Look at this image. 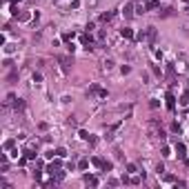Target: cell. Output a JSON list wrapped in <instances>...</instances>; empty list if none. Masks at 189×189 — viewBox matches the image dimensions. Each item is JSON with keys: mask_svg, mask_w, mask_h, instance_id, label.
<instances>
[{"mask_svg": "<svg viewBox=\"0 0 189 189\" xmlns=\"http://www.w3.org/2000/svg\"><path fill=\"white\" fill-rule=\"evenodd\" d=\"M167 109L169 111H176V98H174V93H167Z\"/></svg>", "mask_w": 189, "mask_h": 189, "instance_id": "6da1fadb", "label": "cell"}, {"mask_svg": "<svg viewBox=\"0 0 189 189\" xmlns=\"http://www.w3.org/2000/svg\"><path fill=\"white\" fill-rule=\"evenodd\" d=\"M82 180H85V185H89V187H98V178H96V176H89V174H87Z\"/></svg>", "mask_w": 189, "mask_h": 189, "instance_id": "7a4b0ae2", "label": "cell"}, {"mask_svg": "<svg viewBox=\"0 0 189 189\" xmlns=\"http://www.w3.org/2000/svg\"><path fill=\"white\" fill-rule=\"evenodd\" d=\"M120 36L127 38V40H131V38H134V29H131V27H122V29H120Z\"/></svg>", "mask_w": 189, "mask_h": 189, "instance_id": "3957f363", "label": "cell"}, {"mask_svg": "<svg viewBox=\"0 0 189 189\" xmlns=\"http://www.w3.org/2000/svg\"><path fill=\"white\" fill-rule=\"evenodd\" d=\"M147 40H149V45H154V40H156V29L154 27H147Z\"/></svg>", "mask_w": 189, "mask_h": 189, "instance_id": "277c9868", "label": "cell"}, {"mask_svg": "<svg viewBox=\"0 0 189 189\" xmlns=\"http://www.w3.org/2000/svg\"><path fill=\"white\" fill-rule=\"evenodd\" d=\"M122 14H125L127 18H131V16H134V5H131V2H127L125 7H122Z\"/></svg>", "mask_w": 189, "mask_h": 189, "instance_id": "5b68a950", "label": "cell"}, {"mask_svg": "<svg viewBox=\"0 0 189 189\" xmlns=\"http://www.w3.org/2000/svg\"><path fill=\"white\" fill-rule=\"evenodd\" d=\"M87 167H89V158H80L78 160V169H82V171H85Z\"/></svg>", "mask_w": 189, "mask_h": 189, "instance_id": "8992f818", "label": "cell"}, {"mask_svg": "<svg viewBox=\"0 0 189 189\" xmlns=\"http://www.w3.org/2000/svg\"><path fill=\"white\" fill-rule=\"evenodd\" d=\"M113 16H116V14H113V11H105V14L100 16V20H102V22H109V20H111Z\"/></svg>", "mask_w": 189, "mask_h": 189, "instance_id": "52a82bcc", "label": "cell"}, {"mask_svg": "<svg viewBox=\"0 0 189 189\" xmlns=\"http://www.w3.org/2000/svg\"><path fill=\"white\" fill-rule=\"evenodd\" d=\"M180 105H183V107H189V89L183 93V98H180Z\"/></svg>", "mask_w": 189, "mask_h": 189, "instance_id": "ba28073f", "label": "cell"}, {"mask_svg": "<svg viewBox=\"0 0 189 189\" xmlns=\"http://www.w3.org/2000/svg\"><path fill=\"white\" fill-rule=\"evenodd\" d=\"M169 16H174V9H171V7H167V9L160 11V18H169Z\"/></svg>", "mask_w": 189, "mask_h": 189, "instance_id": "9c48e42d", "label": "cell"}, {"mask_svg": "<svg viewBox=\"0 0 189 189\" xmlns=\"http://www.w3.org/2000/svg\"><path fill=\"white\" fill-rule=\"evenodd\" d=\"M60 65H62V69H65V71H69V67H71V60H69V58H60Z\"/></svg>", "mask_w": 189, "mask_h": 189, "instance_id": "30bf717a", "label": "cell"}, {"mask_svg": "<svg viewBox=\"0 0 189 189\" xmlns=\"http://www.w3.org/2000/svg\"><path fill=\"white\" fill-rule=\"evenodd\" d=\"M176 151H178V156H180V158H185V151H187V149H185L183 143H178V145H176Z\"/></svg>", "mask_w": 189, "mask_h": 189, "instance_id": "8fae6325", "label": "cell"}, {"mask_svg": "<svg viewBox=\"0 0 189 189\" xmlns=\"http://www.w3.org/2000/svg\"><path fill=\"white\" fill-rule=\"evenodd\" d=\"M160 7V2H158V0H149V2L145 5V9H158Z\"/></svg>", "mask_w": 189, "mask_h": 189, "instance_id": "7c38bea8", "label": "cell"}, {"mask_svg": "<svg viewBox=\"0 0 189 189\" xmlns=\"http://www.w3.org/2000/svg\"><path fill=\"white\" fill-rule=\"evenodd\" d=\"M91 163H93V165H96V167H100V169H102V167H105V160H102V158H93V160H91Z\"/></svg>", "mask_w": 189, "mask_h": 189, "instance_id": "4fadbf2b", "label": "cell"}, {"mask_svg": "<svg viewBox=\"0 0 189 189\" xmlns=\"http://www.w3.org/2000/svg\"><path fill=\"white\" fill-rule=\"evenodd\" d=\"M14 145H16V140H14V138H11V140H7V143H5V151L14 149Z\"/></svg>", "mask_w": 189, "mask_h": 189, "instance_id": "5bb4252c", "label": "cell"}, {"mask_svg": "<svg viewBox=\"0 0 189 189\" xmlns=\"http://www.w3.org/2000/svg\"><path fill=\"white\" fill-rule=\"evenodd\" d=\"M127 171H129V174H136V171H138V167H136L134 163H129V165H127Z\"/></svg>", "mask_w": 189, "mask_h": 189, "instance_id": "9a60e30c", "label": "cell"}, {"mask_svg": "<svg viewBox=\"0 0 189 189\" xmlns=\"http://www.w3.org/2000/svg\"><path fill=\"white\" fill-rule=\"evenodd\" d=\"M56 156H58V158H62V156H67V151H65L62 147H58V149H56Z\"/></svg>", "mask_w": 189, "mask_h": 189, "instance_id": "2e32d148", "label": "cell"}, {"mask_svg": "<svg viewBox=\"0 0 189 189\" xmlns=\"http://www.w3.org/2000/svg\"><path fill=\"white\" fill-rule=\"evenodd\" d=\"M14 107H16V109H22V107H25V102L18 98V100H14Z\"/></svg>", "mask_w": 189, "mask_h": 189, "instance_id": "e0dca14e", "label": "cell"}, {"mask_svg": "<svg viewBox=\"0 0 189 189\" xmlns=\"http://www.w3.org/2000/svg\"><path fill=\"white\" fill-rule=\"evenodd\" d=\"M111 169H113V165L109 163V160H105V167H102V171H111Z\"/></svg>", "mask_w": 189, "mask_h": 189, "instance_id": "ac0fdd59", "label": "cell"}, {"mask_svg": "<svg viewBox=\"0 0 189 189\" xmlns=\"http://www.w3.org/2000/svg\"><path fill=\"white\" fill-rule=\"evenodd\" d=\"M14 51H16L14 45H7V47H5V53H14Z\"/></svg>", "mask_w": 189, "mask_h": 189, "instance_id": "d6986e66", "label": "cell"}, {"mask_svg": "<svg viewBox=\"0 0 189 189\" xmlns=\"http://www.w3.org/2000/svg\"><path fill=\"white\" fill-rule=\"evenodd\" d=\"M87 143H89V145L93 147V145H96V143H98V138H96V136H89V140H87Z\"/></svg>", "mask_w": 189, "mask_h": 189, "instance_id": "ffe728a7", "label": "cell"}, {"mask_svg": "<svg viewBox=\"0 0 189 189\" xmlns=\"http://www.w3.org/2000/svg\"><path fill=\"white\" fill-rule=\"evenodd\" d=\"M87 7H91V9L98 7V0H87Z\"/></svg>", "mask_w": 189, "mask_h": 189, "instance_id": "44dd1931", "label": "cell"}, {"mask_svg": "<svg viewBox=\"0 0 189 189\" xmlns=\"http://www.w3.org/2000/svg\"><path fill=\"white\" fill-rule=\"evenodd\" d=\"M102 65H105V69H107V71H109V69L113 67V62H111V60H105V62H102Z\"/></svg>", "mask_w": 189, "mask_h": 189, "instance_id": "7402d4cb", "label": "cell"}, {"mask_svg": "<svg viewBox=\"0 0 189 189\" xmlns=\"http://www.w3.org/2000/svg\"><path fill=\"white\" fill-rule=\"evenodd\" d=\"M158 105H160V102H158V100H156V98H154V100H151V102H149V107H151V109H156V107H158Z\"/></svg>", "mask_w": 189, "mask_h": 189, "instance_id": "603a6c76", "label": "cell"}, {"mask_svg": "<svg viewBox=\"0 0 189 189\" xmlns=\"http://www.w3.org/2000/svg\"><path fill=\"white\" fill-rule=\"evenodd\" d=\"M89 136H91V134H87V131H80V138H82V140H89Z\"/></svg>", "mask_w": 189, "mask_h": 189, "instance_id": "cb8c5ba5", "label": "cell"}, {"mask_svg": "<svg viewBox=\"0 0 189 189\" xmlns=\"http://www.w3.org/2000/svg\"><path fill=\"white\" fill-rule=\"evenodd\" d=\"M113 154H116V158H118V160H122V158H125V156H122V151H120V149H116V151H113Z\"/></svg>", "mask_w": 189, "mask_h": 189, "instance_id": "d4e9b609", "label": "cell"}, {"mask_svg": "<svg viewBox=\"0 0 189 189\" xmlns=\"http://www.w3.org/2000/svg\"><path fill=\"white\" fill-rule=\"evenodd\" d=\"M185 165H187V167H189V160H185Z\"/></svg>", "mask_w": 189, "mask_h": 189, "instance_id": "484cf974", "label": "cell"}, {"mask_svg": "<svg viewBox=\"0 0 189 189\" xmlns=\"http://www.w3.org/2000/svg\"><path fill=\"white\" fill-rule=\"evenodd\" d=\"M14 2H20V0H14Z\"/></svg>", "mask_w": 189, "mask_h": 189, "instance_id": "4316f807", "label": "cell"}, {"mask_svg": "<svg viewBox=\"0 0 189 189\" xmlns=\"http://www.w3.org/2000/svg\"><path fill=\"white\" fill-rule=\"evenodd\" d=\"M183 2H189V0H183Z\"/></svg>", "mask_w": 189, "mask_h": 189, "instance_id": "83f0119b", "label": "cell"}, {"mask_svg": "<svg viewBox=\"0 0 189 189\" xmlns=\"http://www.w3.org/2000/svg\"><path fill=\"white\" fill-rule=\"evenodd\" d=\"M187 82H189V80H187Z\"/></svg>", "mask_w": 189, "mask_h": 189, "instance_id": "f1b7e54d", "label": "cell"}]
</instances>
